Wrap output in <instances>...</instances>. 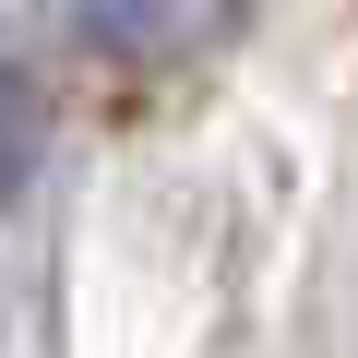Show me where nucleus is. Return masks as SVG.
I'll return each mask as SVG.
<instances>
[{
	"mask_svg": "<svg viewBox=\"0 0 358 358\" xmlns=\"http://www.w3.org/2000/svg\"><path fill=\"white\" fill-rule=\"evenodd\" d=\"M72 24L120 60H192L203 36H227V0H72Z\"/></svg>",
	"mask_w": 358,
	"mask_h": 358,
	"instance_id": "f257e3e1",
	"label": "nucleus"
}]
</instances>
